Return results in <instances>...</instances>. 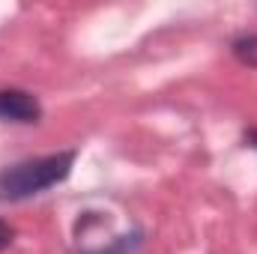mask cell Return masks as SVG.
<instances>
[{
	"mask_svg": "<svg viewBox=\"0 0 257 254\" xmlns=\"http://www.w3.org/2000/svg\"><path fill=\"white\" fill-rule=\"evenodd\" d=\"M12 239H15V230L0 218V251H3V248H9V245H12Z\"/></svg>",
	"mask_w": 257,
	"mask_h": 254,
	"instance_id": "cell-4",
	"label": "cell"
},
{
	"mask_svg": "<svg viewBox=\"0 0 257 254\" xmlns=\"http://www.w3.org/2000/svg\"><path fill=\"white\" fill-rule=\"evenodd\" d=\"M75 153H54V156H39L27 159L18 165H9L0 171V200H27L39 191L63 183L72 174Z\"/></svg>",
	"mask_w": 257,
	"mask_h": 254,
	"instance_id": "cell-1",
	"label": "cell"
},
{
	"mask_svg": "<svg viewBox=\"0 0 257 254\" xmlns=\"http://www.w3.org/2000/svg\"><path fill=\"white\" fill-rule=\"evenodd\" d=\"M233 54L239 63L257 69V33H245V36L233 39Z\"/></svg>",
	"mask_w": 257,
	"mask_h": 254,
	"instance_id": "cell-3",
	"label": "cell"
},
{
	"mask_svg": "<svg viewBox=\"0 0 257 254\" xmlns=\"http://www.w3.org/2000/svg\"><path fill=\"white\" fill-rule=\"evenodd\" d=\"M42 117V105L27 90H0V120L12 123H36Z\"/></svg>",
	"mask_w": 257,
	"mask_h": 254,
	"instance_id": "cell-2",
	"label": "cell"
}]
</instances>
